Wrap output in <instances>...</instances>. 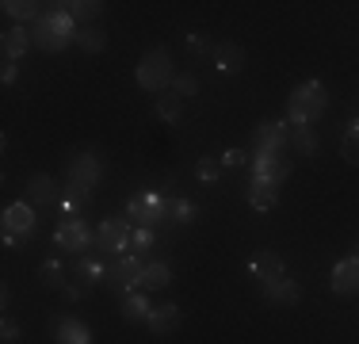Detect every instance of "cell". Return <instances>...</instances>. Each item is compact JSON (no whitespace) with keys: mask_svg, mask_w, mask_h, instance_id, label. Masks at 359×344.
I'll use <instances>...</instances> for the list:
<instances>
[{"mask_svg":"<svg viewBox=\"0 0 359 344\" xmlns=\"http://www.w3.org/2000/svg\"><path fill=\"white\" fill-rule=\"evenodd\" d=\"M325 107H329V88H325L321 81H302L294 92H290L287 123L298 126V131H310V126L325 115Z\"/></svg>","mask_w":359,"mask_h":344,"instance_id":"cell-1","label":"cell"},{"mask_svg":"<svg viewBox=\"0 0 359 344\" xmlns=\"http://www.w3.org/2000/svg\"><path fill=\"white\" fill-rule=\"evenodd\" d=\"M172 58H168V50L165 46H153L149 54L138 62V84L145 92H165V88H172Z\"/></svg>","mask_w":359,"mask_h":344,"instance_id":"cell-2","label":"cell"},{"mask_svg":"<svg viewBox=\"0 0 359 344\" xmlns=\"http://www.w3.org/2000/svg\"><path fill=\"white\" fill-rule=\"evenodd\" d=\"M100 161H96V153H81V157L69 165V180H65V192L73 195V199H81L84 206H88L92 199V187L100 184Z\"/></svg>","mask_w":359,"mask_h":344,"instance_id":"cell-3","label":"cell"},{"mask_svg":"<svg viewBox=\"0 0 359 344\" xmlns=\"http://www.w3.org/2000/svg\"><path fill=\"white\" fill-rule=\"evenodd\" d=\"M168 206H172V199H161L157 192H142V195H130V203H126V218L142 222V226L168 222Z\"/></svg>","mask_w":359,"mask_h":344,"instance_id":"cell-4","label":"cell"},{"mask_svg":"<svg viewBox=\"0 0 359 344\" xmlns=\"http://www.w3.org/2000/svg\"><path fill=\"white\" fill-rule=\"evenodd\" d=\"M142 275H145L142 256H118V260L111 264V287L126 298V295H134V291L142 287Z\"/></svg>","mask_w":359,"mask_h":344,"instance_id":"cell-5","label":"cell"},{"mask_svg":"<svg viewBox=\"0 0 359 344\" xmlns=\"http://www.w3.org/2000/svg\"><path fill=\"white\" fill-rule=\"evenodd\" d=\"M54 245L62 249V253H88V245H96V234H92L81 218H65L62 226L54 230Z\"/></svg>","mask_w":359,"mask_h":344,"instance_id":"cell-6","label":"cell"},{"mask_svg":"<svg viewBox=\"0 0 359 344\" xmlns=\"http://www.w3.org/2000/svg\"><path fill=\"white\" fill-rule=\"evenodd\" d=\"M130 218H104L100 222V230H96V249L100 253H123L126 245H130Z\"/></svg>","mask_w":359,"mask_h":344,"instance_id":"cell-7","label":"cell"},{"mask_svg":"<svg viewBox=\"0 0 359 344\" xmlns=\"http://www.w3.org/2000/svg\"><path fill=\"white\" fill-rule=\"evenodd\" d=\"M0 222H4V230L8 234H15V237H35V230H39V218H35V203H8L4 206V214H0Z\"/></svg>","mask_w":359,"mask_h":344,"instance_id":"cell-8","label":"cell"},{"mask_svg":"<svg viewBox=\"0 0 359 344\" xmlns=\"http://www.w3.org/2000/svg\"><path fill=\"white\" fill-rule=\"evenodd\" d=\"M290 176V165L279 161L276 153H252V184H271L279 187Z\"/></svg>","mask_w":359,"mask_h":344,"instance_id":"cell-9","label":"cell"},{"mask_svg":"<svg viewBox=\"0 0 359 344\" xmlns=\"http://www.w3.org/2000/svg\"><path fill=\"white\" fill-rule=\"evenodd\" d=\"M287 142H290V123H260L252 134L256 153H276L279 157V150H283Z\"/></svg>","mask_w":359,"mask_h":344,"instance_id":"cell-10","label":"cell"},{"mask_svg":"<svg viewBox=\"0 0 359 344\" xmlns=\"http://www.w3.org/2000/svg\"><path fill=\"white\" fill-rule=\"evenodd\" d=\"M31 39H35V46L46 50V54H54V50H65V46L73 42L69 34H62V31L54 27V23L46 20V12H42V20L35 23V27H31Z\"/></svg>","mask_w":359,"mask_h":344,"instance_id":"cell-11","label":"cell"},{"mask_svg":"<svg viewBox=\"0 0 359 344\" xmlns=\"http://www.w3.org/2000/svg\"><path fill=\"white\" fill-rule=\"evenodd\" d=\"M332 291L337 295H359V256H348L332 268Z\"/></svg>","mask_w":359,"mask_h":344,"instance_id":"cell-12","label":"cell"},{"mask_svg":"<svg viewBox=\"0 0 359 344\" xmlns=\"http://www.w3.org/2000/svg\"><path fill=\"white\" fill-rule=\"evenodd\" d=\"M264 298H268V303H279V306H290V303H298V298H302V283L279 275V279L264 283Z\"/></svg>","mask_w":359,"mask_h":344,"instance_id":"cell-13","label":"cell"},{"mask_svg":"<svg viewBox=\"0 0 359 344\" xmlns=\"http://www.w3.org/2000/svg\"><path fill=\"white\" fill-rule=\"evenodd\" d=\"M35 46V39H31V31L27 27H12V31H4V39H0V50H4V62H20L27 50Z\"/></svg>","mask_w":359,"mask_h":344,"instance_id":"cell-14","label":"cell"},{"mask_svg":"<svg viewBox=\"0 0 359 344\" xmlns=\"http://www.w3.org/2000/svg\"><path fill=\"white\" fill-rule=\"evenodd\" d=\"M241 65H245V50L237 46V42H222V46L215 50V69H218L222 77L241 73Z\"/></svg>","mask_w":359,"mask_h":344,"instance_id":"cell-15","label":"cell"},{"mask_svg":"<svg viewBox=\"0 0 359 344\" xmlns=\"http://www.w3.org/2000/svg\"><path fill=\"white\" fill-rule=\"evenodd\" d=\"M54 344H92V333L84 329V322L76 317H62L54 325Z\"/></svg>","mask_w":359,"mask_h":344,"instance_id":"cell-16","label":"cell"},{"mask_svg":"<svg viewBox=\"0 0 359 344\" xmlns=\"http://www.w3.org/2000/svg\"><path fill=\"white\" fill-rule=\"evenodd\" d=\"M249 272H252L260 283H271V279H279V275H283V260H279L276 253H268V249H264V253H256V256H252Z\"/></svg>","mask_w":359,"mask_h":344,"instance_id":"cell-17","label":"cell"},{"mask_svg":"<svg viewBox=\"0 0 359 344\" xmlns=\"http://www.w3.org/2000/svg\"><path fill=\"white\" fill-rule=\"evenodd\" d=\"M145 325H149V329L157 333V337H165V333H172L176 325H180V310H176V303H165V306H157V310L149 314V322H145Z\"/></svg>","mask_w":359,"mask_h":344,"instance_id":"cell-18","label":"cell"},{"mask_svg":"<svg viewBox=\"0 0 359 344\" xmlns=\"http://www.w3.org/2000/svg\"><path fill=\"white\" fill-rule=\"evenodd\" d=\"M172 283V268H168V260H149L145 264V275H142V287L145 291H161Z\"/></svg>","mask_w":359,"mask_h":344,"instance_id":"cell-19","label":"cell"},{"mask_svg":"<svg viewBox=\"0 0 359 344\" xmlns=\"http://www.w3.org/2000/svg\"><path fill=\"white\" fill-rule=\"evenodd\" d=\"M153 310H157V306H153L142 291H134V295L123 298V317H126V322H149Z\"/></svg>","mask_w":359,"mask_h":344,"instance_id":"cell-20","label":"cell"},{"mask_svg":"<svg viewBox=\"0 0 359 344\" xmlns=\"http://www.w3.org/2000/svg\"><path fill=\"white\" fill-rule=\"evenodd\" d=\"M73 268H76V275L84 279V287H88V283H100L104 275H111V272L104 268V260H100V253H88V256H81V260H76Z\"/></svg>","mask_w":359,"mask_h":344,"instance_id":"cell-21","label":"cell"},{"mask_svg":"<svg viewBox=\"0 0 359 344\" xmlns=\"http://www.w3.org/2000/svg\"><path fill=\"white\" fill-rule=\"evenodd\" d=\"M27 192H31V203H54L57 199V187H54V180H50L46 172H35V176H31Z\"/></svg>","mask_w":359,"mask_h":344,"instance_id":"cell-22","label":"cell"},{"mask_svg":"<svg viewBox=\"0 0 359 344\" xmlns=\"http://www.w3.org/2000/svg\"><path fill=\"white\" fill-rule=\"evenodd\" d=\"M0 8H4L12 20H35V23L42 20V12H39L42 4H35V0H4Z\"/></svg>","mask_w":359,"mask_h":344,"instance_id":"cell-23","label":"cell"},{"mask_svg":"<svg viewBox=\"0 0 359 344\" xmlns=\"http://www.w3.org/2000/svg\"><path fill=\"white\" fill-rule=\"evenodd\" d=\"M249 203H252V211H271V206L279 203V192H276L271 184H252Z\"/></svg>","mask_w":359,"mask_h":344,"instance_id":"cell-24","label":"cell"},{"mask_svg":"<svg viewBox=\"0 0 359 344\" xmlns=\"http://www.w3.org/2000/svg\"><path fill=\"white\" fill-rule=\"evenodd\" d=\"M62 8L73 15V20H96V15L104 12L100 0H69V4H62Z\"/></svg>","mask_w":359,"mask_h":344,"instance_id":"cell-25","label":"cell"},{"mask_svg":"<svg viewBox=\"0 0 359 344\" xmlns=\"http://www.w3.org/2000/svg\"><path fill=\"white\" fill-rule=\"evenodd\" d=\"M76 42H81L88 54H100V50L107 46V34L100 31V27H81V31H76Z\"/></svg>","mask_w":359,"mask_h":344,"instance_id":"cell-26","label":"cell"},{"mask_svg":"<svg viewBox=\"0 0 359 344\" xmlns=\"http://www.w3.org/2000/svg\"><path fill=\"white\" fill-rule=\"evenodd\" d=\"M290 142H294V150L302 153V157H313V153H318V134L313 131H294Z\"/></svg>","mask_w":359,"mask_h":344,"instance_id":"cell-27","label":"cell"},{"mask_svg":"<svg viewBox=\"0 0 359 344\" xmlns=\"http://www.w3.org/2000/svg\"><path fill=\"white\" fill-rule=\"evenodd\" d=\"M195 218V206L187 199H172V206H168V222H176V226H187V222Z\"/></svg>","mask_w":359,"mask_h":344,"instance_id":"cell-28","label":"cell"},{"mask_svg":"<svg viewBox=\"0 0 359 344\" xmlns=\"http://www.w3.org/2000/svg\"><path fill=\"white\" fill-rule=\"evenodd\" d=\"M39 279L42 283H46V287H65V272H62V264H57V260H46V264H42V268H39Z\"/></svg>","mask_w":359,"mask_h":344,"instance_id":"cell-29","label":"cell"},{"mask_svg":"<svg viewBox=\"0 0 359 344\" xmlns=\"http://www.w3.org/2000/svg\"><path fill=\"white\" fill-rule=\"evenodd\" d=\"M195 176H199L203 184H218V176H222V161H210V157H203L199 165H195Z\"/></svg>","mask_w":359,"mask_h":344,"instance_id":"cell-30","label":"cell"},{"mask_svg":"<svg viewBox=\"0 0 359 344\" xmlns=\"http://www.w3.org/2000/svg\"><path fill=\"white\" fill-rule=\"evenodd\" d=\"M195 92H199V81H195L191 73L172 77V96H195Z\"/></svg>","mask_w":359,"mask_h":344,"instance_id":"cell-31","label":"cell"},{"mask_svg":"<svg viewBox=\"0 0 359 344\" xmlns=\"http://www.w3.org/2000/svg\"><path fill=\"white\" fill-rule=\"evenodd\" d=\"M157 115L165 119V123H176L180 119V100L176 96H161L157 100Z\"/></svg>","mask_w":359,"mask_h":344,"instance_id":"cell-32","label":"cell"},{"mask_svg":"<svg viewBox=\"0 0 359 344\" xmlns=\"http://www.w3.org/2000/svg\"><path fill=\"white\" fill-rule=\"evenodd\" d=\"M130 245L138 249V253H145V249L153 245V230H149V226H138V230L130 234Z\"/></svg>","mask_w":359,"mask_h":344,"instance_id":"cell-33","label":"cell"},{"mask_svg":"<svg viewBox=\"0 0 359 344\" xmlns=\"http://www.w3.org/2000/svg\"><path fill=\"white\" fill-rule=\"evenodd\" d=\"M340 153H344V161H352V165H359V138H348L340 142Z\"/></svg>","mask_w":359,"mask_h":344,"instance_id":"cell-34","label":"cell"},{"mask_svg":"<svg viewBox=\"0 0 359 344\" xmlns=\"http://www.w3.org/2000/svg\"><path fill=\"white\" fill-rule=\"evenodd\" d=\"M0 340H4V344L20 340V325H15L12 317H4V325H0Z\"/></svg>","mask_w":359,"mask_h":344,"instance_id":"cell-35","label":"cell"},{"mask_svg":"<svg viewBox=\"0 0 359 344\" xmlns=\"http://www.w3.org/2000/svg\"><path fill=\"white\" fill-rule=\"evenodd\" d=\"M187 50H191L195 58H203L207 54V39H203V34H187Z\"/></svg>","mask_w":359,"mask_h":344,"instance_id":"cell-36","label":"cell"},{"mask_svg":"<svg viewBox=\"0 0 359 344\" xmlns=\"http://www.w3.org/2000/svg\"><path fill=\"white\" fill-rule=\"evenodd\" d=\"M245 161H249V157H245V153H241V150H226V153H222V165H229V168H237V165H245Z\"/></svg>","mask_w":359,"mask_h":344,"instance_id":"cell-37","label":"cell"},{"mask_svg":"<svg viewBox=\"0 0 359 344\" xmlns=\"http://www.w3.org/2000/svg\"><path fill=\"white\" fill-rule=\"evenodd\" d=\"M15 77H20L15 62H4V73H0V81H4V84H15Z\"/></svg>","mask_w":359,"mask_h":344,"instance_id":"cell-38","label":"cell"},{"mask_svg":"<svg viewBox=\"0 0 359 344\" xmlns=\"http://www.w3.org/2000/svg\"><path fill=\"white\" fill-rule=\"evenodd\" d=\"M65 291V298H69V303H76V298H81V287H62Z\"/></svg>","mask_w":359,"mask_h":344,"instance_id":"cell-39","label":"cell"},{"mask_svg":"<svg viewBox=\"0 0 359 344\" xmlns=\"http://www.w3.org/2000/svg\"><path fill=\"white\" fill-rule=\"evenodd\" d=\"M348 138H359V119H352V126H348Z\"/></svg>","mask_w":359,"mask_h":344,"instance_id":"cell-40","label":"cell"},{"mask_svg":"<svg viewBox=\"0 0 359 344\" xmlns=\"http://www.w3.org/2000/svg\"><path fill=\"white\" fill-rule=\"evenodd\" d=\"M355 256H359V253H355Z\"/></svg>","mask_w":359,"mask_h":344,"instance_id":"cell-41","label":"cell"}]
</instances>
